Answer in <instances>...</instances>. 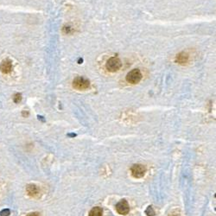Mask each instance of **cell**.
<instances>
[{
    "label": "cell",
    "mask_w": 216,
    "mask_h": 216,
    "mask_svg": "<svg viewBox=\"0 0 216 216\" xmlns=\"http://www.w3.org/2000/svg\"><path fill=\"white\" fill-rule=\"evenodd\" d=\"M122 66L121 61L118 58V57H111L109 60L106 61V67L109 72H117L120 69V67Z\"/></svg>",
    "instance_id": "obj_2"
},
{
    "label": "cell",
    "mask_w": 216,
    "mask_h": 216,
    "mask_svg": "<svg viewBox=\"0 0 216 216\" xmlns=\"http://www.w3.org/2000/svg\"><path fill=\"white\" fill-rule=\"evenodd\" d=\"M141 80H142V73L138 68L132 69V71H130L126 75L127 82L131 84H137Z\"/></svg>",
    "instance_id": "obj_3"
},
{
    "label": "cell",
    "mask_w": 216,
    "mask_h": 216,
    "mask_svg": "<svg viewBox=\"0 0 216 216\" xmlns=\"http://www.w3.org/2000/svg\"><path fill=\"white\" fill-rule=\"evenodd\" d=\"M131 172L133 177L135 178H142L146 173V168L142 164H134L131 168Z\"/></svg>",
    "instance_id": "obj_4"
},
{
    "label": "cell",
    "mask_w": 216,
    "mask_h": 216,
    "mask_svg": "<svg viewBox=\"0 0 216 216\" xmlns=\"http://www.w3.org/2000/svg\"><path fill=\"white\" fill-rule=\"evenodd\" d=\"M68 136H70V137H75L76 134H68Z\"/></svg>",
    "instance_id": "obj_16"
},
{
    "label": "cell",
    "mask_w": 216,
    "mask_h": 216,
    "mask_svg": "<svg viewBox=\"0 0 216 216\" xmlns=\"http://www.w3.org/2000/svg\"><path fill=\"white\" fill-rule=\"evenodd\" d=\"M145 214L147 216H154L155 215V211L153 209V208L151 206H149L146 210H145Z\"/></svg>",
    "instance_id": "obj_10"
},
{
    "label": "cell",
    "mask_w": 216,
    "mask_h": 216,
    "mask_svg": "<svg viewBox=\"0 0 216 216\" xmlns=\"http://www.w3.org/2000/svg\"><path fill=\"white\" fill-rule=\"evenodd\" d=\"M90 87V82L87 79L79 76L74 78V80H73V87L77 89V90H85L89 88Z\"/></svg>",
    "instance_id": "obj_1"
},
{
    "label": "cell",
    "mask_w": 216,
    "mask_h": 216,
    "mask_svg": "<svg viewBox=\"0 0 216 216\" xmlns=\"http://www.w3.org/2000/svg\"><path fill=\"white\" fill-rule=\"evenodd\" d=\"M23 116L24 117H27V116H29V112H27V111H23Z\"/></svg>",
    "instance_id": "obj_15"
},
{
    "label": "cell",
    "mask_w": 216,
    "mask_h": 216,
    "mask_svg": "<svg viewBox=\"0 0 216 216\" xmlns=\"http://www.w3.org/2000/svg\"><path fill=\"white\" fill-rule=\"evenodd\" d=\"M22 100V94L21 93H16L13 97V101L15 103H19Z\"/></svg>",
    "instance_id": "obj_11"
},
{
    "label": "cell",
    "mask_w": 216,
    "mask_h": 216,
    "mask_svg": "<svg viewBox=\"0 0 216 216\" xmlns=\"http://www.w3.org/2000/svg\"><path fill=\"white\" fill-rule=\"evenodd\" d=\"M103 209L100 207H95L89 212L88 216H102Z\"/></svg>",
    "instance_id": "obj_9"
},
{
    "label": "cell",
    "mask_w": 216,
    "mask_h": 216,
    "mask_svg": "<svg viewBox=\"0 0 216 216\" xmlns=\"http://www.w3.org/2000/svg\"><path fill=\"white\" fill-rule=\"evenodd\" d=\"M12 62L9 59L4 60L0 64V71L3 74H10L12 71Z\"/></svg>",
    "instance_id": "obj_6"
},
{
    "label": "cell",
    "mask_w": 216,
    "mask_h": 216,
    "mask_svg": "<svg viewBox=\"0 0 216 216\" xmlns=\"http://www.w3.org/2000/svg\"><path fill=\"white\" fill-rule=\"evenodd\" d=\"M188 59H189V56L185 52H182L180 54H177L176 57H175L176 62H178L180 64H185V63H187L188 61Z\"/></svg>",
    "instance_id": "obj_8"
},
{
    "label": "cell",
    "mask_w": 216,
    "mask_h": 216,
    "mask_svg": "<svg viewBox=\"0 0 216 216\" xmlns=\"http://www.w3.org/2000/svg\"><path fill=\"white\" fill-rule=\"evenodd\" d=\"M10 214H11V210L8 208H5L0 211V216H10Z\"/></svg>",
    "instance_id": "obj_12"
},
{
    "label": "cell",
    "mask_w": 216,
    "mask_h": 216,
    "mask_svg": "<svg viewBox=\"0 0 216 216\" xmlns=\"http://www.w3.org/2000/svg\"><path fill=\"white\" fill-rule=\"evenodd\" d=\"M26 192L31 197H36L40 194V189L36 184H28L26 187Z\"/></svg>",
    "instance_id": "obj_7"
},
{
    "label": "cell",
    "mask_w": 216,
    "mask_h": 216,
    "mask_svg": "<svg viewBox=\"0 0 216 216\" xmlns=\"http://www.w3.org/2000/svg\"><path fill=\"white\" fill-rule=\"evenodd\" d=\"M27 216H40V214L37 212H33V213H30L29 214H27Z\"/></svg>",
    "instance_id": "obj_14"
},
{
    "label": "cell",
    "mask_w": 216,
    "mask_h": 216,
    "mask_svg": "<svg viewBox=\"0 0 216 216\" xmlns=\"http://www.w3.org/2000/svg\"><path fill=\"white\" fill-rule=\"evenodd\" d=\"M169 216H181V214H180V211L177 210V209H175V210H173L169 214Z\"/></svg>",
    "instance_id": "obj_13"
},
{
    "label": "cell",
    "mask_w": 216,
    "mask_h": 216,
    "mask_svg": "<svg viewBox=\"0 0 216 216\" xmlns=\"http://www.w3.org/2000/svg\"><path fill=\"white\" fill-rule=\"evenodd\" d=\"M116 210L119 214L126 215L130 212V207H129L127 201L123 199V200L120 201L119 202H118L116 205Z\"/></svg>",
    "instance_id": "obj_5"
}]
</instances>
